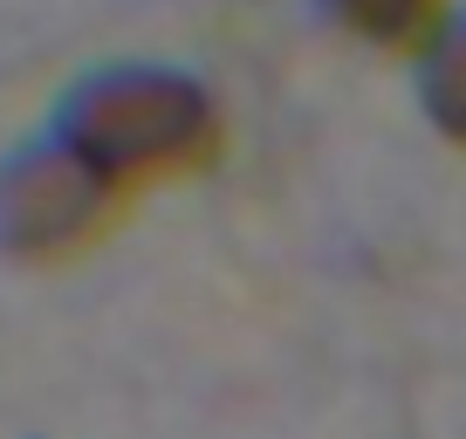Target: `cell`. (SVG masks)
Instances as JSON below:
<instances>
[{
	"instance_id": "6da1fadb",
	"label": "cell",
	"mask_w": 466,
	"mask_h": 439,
	"mask_svg": "<svg viewBox=\"0 0 466 439\" xmlns=\"http://www.w3.org/2000/svg\"><path fill=\"white\" fill-rule=\"evenodd\" d=\"M48 131L96 165L124 199H137L213 172L227 151V110L199 76L172 62H103L62 89Z\"/></svg>"
},
{
	"instance_id": "3957f363",
	"label": "cell",
	"mask_w": 466,
	"mask_h": 439,
	"mask_svg": "<svg viewBox=\"0 0 466 439\" xmlns=\"http://www.w3.org/2000/svg\"><path fill=\"white\" fill-rule=\"evenodd\" d=\"M411 89L419 110L452 151H466V0L439 21V35L411 56Z\"/></svg>"
},
{
	"instance_id": "277c9868",
	"label": "cell",
	"mask_w": 466,
	"mask_h": 439,
	"mask_svg": "<svg viewBox=\"0 0 466 439\" xmlns=\"http://www.w3.org/2000/svg\"><path fill=\"white\" fill-rule=\"evenodd\" d=\"M322 15L350 35V42L378 48V56H419L439 35V21L452 15V0H316Z\"/></svg>"
},
{
	"instance_id": "7a4b0ae2",
	"label": "cell",
	"mask_w": 466,
	"mask_h": 439,
	"mask_svg": "<svg viewBox=\"0 0 466 439\" xmlns=\"http://www.w3.org/2000/svg\"><path fill=\"white\" fill-rule=\"evenodd\" d=\"M124 206L131 199L96 165L42 131L0 158V254L21 268H62L96 248L124 220Z\"/></svg>"
}]
</instances>
